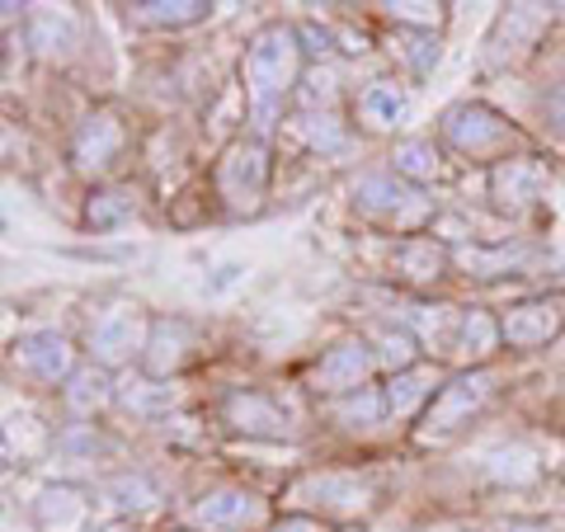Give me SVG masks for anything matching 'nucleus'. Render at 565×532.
<instances>
[{"label":"nucleus","mask_w":565,"mask_h":532,"mask_svg":"<svg viewBox=\"0 0 565 532\" xmlns=\"http://www.w3.org/2000/svg\"><path fill=\"white\" fill-rule=\"evenodd\" d=\"M297 29H264L259 39L245 52V85H250V104H255V123L269 128L288 85L297 81Z\"/></svg>","instance_id":"obj_1"},{"label":"nucleus","mask_w":565,"mask_h":532,"mask_svg":"<svg viewBox=\"0 0 565 532\" xmlns=\"http://www.w3.org/2000/svg\"><path fill=\"white\" fill-rule=\"evenodd\" d=\"M264 174H269V166H264V151L255 147V141H241V147L226 151V161L217 170V189H222V199L232 203V212H255L259 208Z\"/></svg>","instance_id":"obj_2"},{"label":"nucleus","mask_w":565,"mask_h":532,"mask_svg":"<svg viewBox=\"0 0 565 532\" xmlns=\"http://www.w3.org/2000/svg\"><path fill=\"white\" fill-rule=\"evenodd\" d=\"M444 132H448V141L457 151L486 156V151L509 141V123L500 114H490L486 104H457V109L444 118Z\"/></svg>","instance_id":"obj_3"},{"label":"nucleus","mask_w":565,"mask_h":532,"mask_svg":"<svg viewBox=\"0 0 565 532\" xmlns=\"http://www.w3.org/2000/svg\"><path fill=\"white\" fill-rule=\"evenodd\" d=\"M141 344V311L137 307H114L104 311L90 330V349L99 363H122L132 359V349Z\"/></svg>","instance_id":"obj_4"},{"label":"nucleus","mask_w":565,"mask_h":532,"mask_svg":"<svg viewBox=\"0 0 565 532\" xmlns=\"http://www.w3.org/2000/svg\"><path fill=\"white\" fill-rule=\"evenodd\" d=\"M490 372H471V377H457L452 386H444L438 392V401H434V411H429V434H448V429H457L476 405H481L486 396H490Z\"/></svg>","instance_id":"obj_5"},{"label":"nucleus","mask_w":565,"mask_h":532,"mask_svg":"<svg viewBox=\"0 0 565 532\" xmlns=\"http://www.w3.org/2000/svg\"><path fill=\"white\" fill-rule=\"evenodd\" d=\"M373 372L367 344H340L316 363V392H359V382Z\"/></svg>","instance_id":"obj_6"},{"label":"nucleus","mask_w":565,"mask_h":532,"mask_svg":"<svg viewBox=\"0 0 565 532\" xmlns=\"http://www.w3.org/2000/svg\"><path fill=\"white\" fill-rule=\"evenodd\" d=\"M122 147V128H118V118L109 114H95V118H85L81 123V132H76V147H71V156H76V166L81 170H104L118 156Z\"/></svg>","instance_id":"obj_7"},{"label":"nucleus","mask_w":565,"mask_h":532,"mask_svg":"<svg viewBox=\"0 0 565 532\" xmlns=\"http://www.w3.org/2000/svg\"><path fill=\"white\" fill-rule=\"evenodd\" d=\"M20 363L43 382H57L71 372V344L57 330H29L20 340Z\"/></svg>","instance_id":"obj_8"},{"label":"nucleus","mask_w":565,"mask_h":532,"mask_svg":"<svg viewBox=\"0 0 565 532\" xmlns=\"http://www.w3.org/2000/svg\"><path fill=\"white\" fill-rule=\"evenodd\" d=\"M556 330H561V311L546 307V301H533V307H514V311L504 316V326H500V334L514 349H537V344L552 340Z\"/></svg>","instance_id":"obj_9"},{"label":"nucleus","mask_w":565,"mask_h":532,"mask_svg":"<svg viewBox=\"0 0 565 532\" xmlns=\"http://www.w3.org/2000/svg\"><path fill=\"white\" fill-rule=\"evenodd\" d=\"M226 419H232V429L255 434V438H282L288 434V419L278 415V405L255 396V392H236L232 401H226Z\"/></svg>","instance_id":"obj_10"},{"label":"nucleus","mask_w":565,"mask_h":532,"mask_svg":"<svg viewBox=\"0 0 565 532\" xmlns=\"http://www.w3.org/2000/svg\"><path fill=\"white\" fill-rule=\"evenodd\" d=\"M189 340H193L189 321H156L151 340H147V372L151 377H170V372L184 363Z\"/></svg>","instance_id":"obj_11"},{"label":"nucleus","mask_w":565,"mask_h":532,"mask_svg":"<svg viewBox=\"0 0 565 532\" xmlns=\"http://www.w3.org/2000/svg\"><path fill=\"white\" fill-rule=\"evenodd\" d=\"M33 519H39V528L47 532H71L81 519H85V500L81 490L71 486H57V490H43L39 500H33Z\"/></svg>","instance_id":"obj_12"},{"label":"nucleus","mask_w":565,"mask_h":532,"mask_svg":"<svg viewBox=\"0 0 565 532\" xmlns=\"http://www.w3.org/2000/svg\"><path fill=\"white\" fill-rule=\"evenodd\" d=\"M255 513H259V500L245 490H217L199 504V519L207 528H236V523H250Z\"/></svg>","instance_id":"obj_13"},{"label":"nucleus","mask_w":565,"mask_h":532,"mask_svg":"<svg viewBox=\"0 0 565 532\" xmlns=\"http://www.w3.org/2000/svg\"><path fill=\"white\" fill-rule=\"evenodd\" d=\"M359 114H363L367 128H396V123L405 118V95L392 81H373L359 95Z\"/></svg>","instance_id":"obj_14"},{"label":"nucleus","mask_w":565,"mask_h":532,"mask_svg":"<svg viewBox=\"0 0 565 532\" xmlns=\"http://www.w3.org/2000/svg\"><path fill=\"white\" fill-rule=\"evenodd\" d=\"M444 264H448V251L438 241H405L401 251H396V269L411 278V283H429L444 274Z\"/></svg>","instance_id":"obj_15"},{"label":"nucleus","mask_w":565,"mask_h":532,"mask_svg":"<svg viewBox=\"0 0 565 532\" xmlns=\"http://www.w3.org/2000/svg\"><path fill=\"white\" fill-rule=\"evenodd\" d=\"M99 500L118 513H141V509L156 504V486L147 476H114V481L99 486Z\"/></svg>","instance_id":"obj_16"},{"label":"nucleus","mask_w":565,"mask_h":532,"mask_svg":"<svg viewBox=\"0 0 565 532\" xmlns=\"http://www.w3.org/2000/svg\"><path fill=\"white\" fill-rule=\"evenodd\" d=\"M542 180H546V174H542L537 166H527V161H509V166H500V174H494V193H500L504 203L514 199V208H523V203H533V199H537Z\"/></svg>","instance_id":"obj_17"},{"label":"nucleus","mask_w":565,"mask_h":532,"mask_svg":"<svg viewBox=\"0 0 565 532\" xmlns=\"http://www.w3.org/2000/svg\"><path fill=\"white\" fill-rule=\"evenodd\" d=\"M353 199L363 208H382V212H401L405 203L415 199L405 184H396V174H363L359 184H353Z\"/></svg>","instance_id":"obj_18"},{"label":"nucleus","mask_w":565,"mask_h":532,"mask_svg":"<svg viewBox=\"0 0 565 532\" xmlns=\"http://www.w3.org/2000/svg\"><path fill=\"white\" fill-rule=\"evenodd\" d=\"M297 494H302V500L316 494V500H330L334 509H359L367 500V486L359 481V476H316V481H307Z\"/></svg>","instance_id":"obj_19"},{"label":"nucleus","mask_w":565,"mask_h":532,"mask_svg":"<svg viewBox=\"0 0 565 532\" xmlns=\"http://www.w3.org/2000/svg\"><path fill=\"white\" fill-rule=\"evenodd\" d=\"M429 392H434V377H429V372H401V377L392 382V392H386V405H392L396 415H411Z\"/></svg>","instance_id":"obj_20"},{"label":"nucleus","mask_w":565,"mask_h":532,"mask_svg":"<svg viewBox=\"0 0 565 532\" xmlns=\"http://www.w3.org/2000/svg\"><path fill=\"white\" fill-rule=\"evenodd\" d=\"M207 6L203 0H156V6H137V20H147V24H193V20H203Z\"/></svg>","instance_id":"obj_21"},{"label":"nucleus","mask_w":565,"mask_h":532,"mask_svg":"<svg viewBox=\"0 0 565 532\" xmlns=\"http://www.w3.org/2000/svg\"><path fill=\"white\" fill-rule=\"evenodd\" d=\"M104 396H109V382H104V372H95V368L76 372L71 386H66V401H71V411H76V415H90Z\"/></svg>","instance_id":"obj_22"},{"label":"nucleus","mask_w":565,"mask_h":532,"mask_svg":"<svg viewBox=\"0 0 565 532\" xmlns=\"http://www.w3.org/2000/svg\"><path fill=\"white\" fill-rule=\"evenodd\" d=\"M118 401L128 405V411H137V415H166L170 405H174L170 386H156V382H132V386H122Z\"/></svg>","instance_id":"obj_23"},{"label":"nucleus","mask_w":565,"mask_h":532,"mask_svg":"<svg viewBox=\"0 0 565 532\" xmlns=\"http://www.w3.org/2000/svg\"><path fill=\"white\" fill-rule=\"evenodd\" d=\"M396 170L411 174V180H434L438 174V151L429 147V141H405V147H396Z\"/></svg>","instance_id":"obj_24"},{"label":"nucleus","mask_w":565,"mask_h":532,"mask_svg":"<svg viewBox=\"0 0 565 532\" xmlns=\"http://www.w3.org/2000/svg\"><path fill=\"white\" fill-rule=\"evenodd\" d=\"M33 43H39L43 52H62L57 43H71V14L66 10H43L39 20H33Z\"/></svg>","instance_id":"obj_25"},{"label":"nucleus","mask_w":565,"mask_h":532,"mask_svg":"<svg viewBox=\"0 0 565 532\" xmlns=\"http://www.w3.org/2000/svg\"><path fill=\"white\" fill-rule=\"evenodd\" d=\"M132 212V199L128 193H95L90 208H85V217H90V226H114Z\"/></svg>","instance_id":"obj_26"},{"label":"nucleus","mask_w":565,"mask_h":532,"mask_svg":"<svg viewBox=\"0 0 565 532\" xmlns=\"http://www.w3.org/2000/svg\"><path fill=\"white\" fill-rule=\"evenodd\" d=\"M494 334H500V330H494V321H490V316L471 311L467 321H462V349H467V353H476V359H481V353H490V349H494Z\"/></svg>","instance_id":"obj_27"},{"label":"nucleus","mask_w":565,"mask_h":532,"mask_svg":"<svg viewBox=\"0 0 565 532\" xmlns=\"http://www.w3.org/2000/svg\"><path fill=\"white\" fill-rule=\"evenodd\" d=\"M401 39H405V62H411L415 66V76H429V66L438 62V43L429 39V33H401Z\"/></svg>","instance_id":"obj_28"},{"label":"nucleus","mask_w":565,"mask_h":532,"mask_svg":"<svg viewBox=\"0 0 565 532\" xmlns=\"http://www.w3.org/2000/svg\"><path fill=\"white\" fill-rule=\"evenodd\" d=\"M307 141L321 151H344V132L334 128L330 114H307Z\"/></svg>","instance_id":"obj_29"},{"label":"nucleus","mask_w":565,"mask_h":532,"mask_svg":"<svg viewBox=\"0 0 565 532\" xmlns=\"http://www.w3.org/2000/svg\"><path fill=\"white\" fill-rule=\"evenodd\" d=\"M490 467H494V476H509V481H533V457H527L523 448H509V453H494L490 457Z\"/></svg>","instance_id":"obj_30"},{"label":"nucleus","mask_w":565,"mask_h":532,"mask_svg":"<svg viewBox=\"0 0 565 532\" xmlns=\"http://www.w3.org/2000/svg\"><path fill=\"white\" fill-rule=\"evenodd\" d=\"M382 359L392 368H411L415 363V340L411 334H401V330H386L382 334Z\"/></svg>","instance_id":"obj_31"},{"label":"nucleus","mask_w":565,"mask_h":532,"mask_svg":"<svg viewBox=\"0 0 565 532\" xmlns=\"http://www.w3.org/2000/svg\"><path fill=\"white\" fill-rule=\"evenodd\" d=\"M334 415H340L344 424H353V419H359V424H373V419L382 415V401H377V396H363V401H349V405H340V411H334Z\"/></svg>","instance_id":"obj_32"},{"label":"nucleus","mask_w":565,"mask_h":532,"mask_svg":"<svg viewBox=\"0 0 565 532\" xmlns=\"http://www.w3.org/2000/svg\"><path fill=\"white\" fill-rule=\"evenodd\" d=\"M297 39L307 43V52H311V57H326V52H330V33H326V29L316 33L311 24H302V29H297Z\"/></svg>","instance_id":"obj_33"},{"label":"nucleus","mask_w":565,"mask_h":532,"mask_svg":"<svg viewBox=\"0 0 565 532\" xmlns=\"http://www.w3.org/2000/svg\"><path fill=\"white\" fill-rule=\"evenodd\" d=\"M274 532H326V528L316 523V519H282Z\"/></svg>","instance_id":"obj_34"},{"label":"nucleus","mask_w":565,"mask_h":532,"mask_svg":"<svg viewBox=\"0 0 565 532\" xmlns=\"http://www.w3.org/2000/svg\"><path fill=\"white\" fill-rule=\"evenodd\" d=\"M509 532H546L542 523H519V528H509Z\"/></svg>","instance_id":"obj_35"},{"label":"nucleus","mask_w":565,"mask_h":532,"mask_svg":"<svg viewBox=\"0 0 565 532\" xmlns=\"http://www.w3.org/2000/svg\"><path fill=\"white\" fill-rule=\"evenodd\" d=\"M90 532H122V528H114V523H109V528H90Z\"/></svg>","instance_id":"obj_36"}]
</instances>
